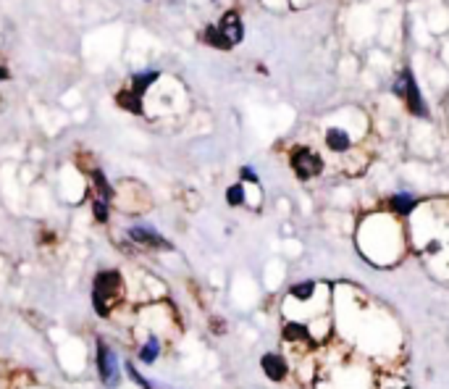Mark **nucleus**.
Instances as JSON below:
<instances>
[{"label": "nucleus", "instance_id": "nucleus-1", "mask_svg": "<svg viewBox=\"0 0 449 389\" xmlns=\"http://www.w3.org/2000/svg\"><path fill=\"white\" fill-rule=\"evenodd\" d=\"M358 248L373 266H394L410 250L408 224L386 208L368 213L358 227Z\"/></svg>", "mask_w": 449, "mask_h": 389}, {"label": "nucleus", "instance_id": "nucleus-2", "mask_svg": "<svg viewBox=\"0 0 449 389\" xmlns=\"http://www.w3.org/2000/svg\"><path fill=\"white\" fill-rule=\"evenodd\" d=\"M365 134H368V116L363 110L347 108L337 110V119L326 121V127L320 132V142L331 158H341L360 148V140H365Z\"/></svg>", "mask_w": 449, "mask_h": 389}, {"label": "nucleus", "instance_id": "nucleus-3", "mask_svg": "<svg viewBox=\"0 0 449 389\" xmlns=\"http://www.w3.org/2000/svg\"><path fill=\"white\" fill-rule=\"evenodd\" d=\"M126 279L119 269H100L92 276V310L98 319H110L113 310L124 302Z\"/></svg>", "mask_w": 449, "mask_h": 389}, {"label": "nucleus", "instance_id": "nucleus-4", "mask_svg": "<svg viewBox=\"0 0 449 389\" xmlns=\"http://www.w3.org/2000/svg\"><path fill=\"white\" fill-rule=\"evenodd\" d=\"M391 92H394V98L402 100V106L415 119H429V103L423 98V90H420L418 79H415V71L410 66H402L397 71V77L391 82Z\"/></svg>", "mask_w": 449, "mask_h": 389}, {"label": "nucleus", "instance_id": "nucleus-5", "mask_svg": "<svg viewBox=\"0 0 449 389\" xmlns=\"http://www.w3.org/2000/svg\"><path fill=\"white\" fill-rule=\"evenodd\" d=\"M289 169L299 181L318 179L326 171V155L320 150L310 148V145H294L289 150Z\"/></svg>", "mask_w": 449, "mask_h": 389}, {"label": "nucleus", "instance_id": "nucleus-6", "mask_svg": "<svg viewBox=\"0 0 449 389\" xmlns=\"http://www.w3.org/2000/svg\"><path fill=\"white\" fill-rule=\"evenodd\" d=\"M95 369H98V379L105 389H119L121 387V363L119 352L110 347V342L105 337L95 340Z\"/></svg>", "mask_w": 449, "mask_h": 389}, {"label": "nucleus", "instance_id": "nucleus-7", "mask_svg": "<svg viewBox=\"0 0 449 389\" xmlns=\"http://www.w3.org/2000/svg\"><path fill=\"white\" fill-rule=\"evenodd\" d=\"M126 240L140 250H174V245L150 224H129L126 227Z\"/></svg>", "mask_w": 449, "mask_h": 389}, {"label": "nucleus", "instance_id": "nucleus-8", "mask_svg": "<svg viewBox=\"0 0 449 389\" xmlns=\"http://www.w3.org/2000/svg\"><path fill=\"white\" fill-rule=\"evenodd\" d=\"M163 79V71L158 66H148V69H140V71H131L129 74V82H126V87L134 90L140 98L148 100V95L152 92V87Z\"/></svg>", "mask_w": 449, "mask_h": 389}, {"label": "nucleus", "instance_id": "nucleus-9", "mask_svg": "<svg viewBox=\"0 0 449 389\" xmlns=\"http://www.w3.org/2000/svg\"><path fill=\"white\" fill-rule=\"evenodd\" d=\"M418 205H420V198L412 195V192H394V195H389L386 203H384V208L389 210V213H394V216H399V219H405V221L412 216V210L418 208Z\"/></svg>", "mask_w": 449, "mask_h": 389}, {"label": "nucleus", "instance_id": "nucleus-10", "mask_svg": "<svg viewBox=\"0 0 449 389\" xmlns=\"http://www.w3.org/2000/svg\"><path fill=\"white\" fill-rule=\"evenodd\" d=\"M260 369L266 374V379L271 381H284L289 376V360L284 352H266L260 358Z\"/></svg>", "mask_w": 449, "mask_h": 389}, {"label": "nucleus", "instance_id": "nucleus-11", "mask_svg": "<svg viewBox=\"0 0 449 389\" xmlns=\"http://www.w3.org/2000/svg\"><path fill=\"white\" fill-rule=\"evenodd\" d=\"M160 355H163V340H160V334L155 329H148L145 340L137 347V360L142 366H155Z\"/></svg>", "mask_w": 449, "mask_h": 389}, {"label": "nucleus", "instance_id": "nucleus-12", "mask_svg": "<svg viewBox=\"0 0 449 389\" xmlns=\"http://www.w3.org/2000/svg\"><path fill=\"white\" fill-rule=\"evenodd\" d=\"M219 27L226 32V37L231 40V45H234V48L245 42V21H242L240 11H237V8L223 11V13H221V19H219Z\"/></svg>", "mask_w": 449, "mask_h": 389}, {"label": "nucleus", "instance_id": "nucleus-13", "mask_svg": "<svg viewBox=\"0 0 449 389\" xmlns=\"http://www.w3.org/2000/svg\"><path fill=\"white\" fill-rule=\"evenodd\" d=\"M281 340L287 342V345H310L313 337H310L308 321L287 319L284 321V326H281Z\"/></svg>", "mask_w": 449, "mask_h": 389}, {"label": "nucleus", "instance_id": "nucleus-14", "mask_svg": "<svg viewBox=\"0 0 449 389\" xmlns=\"http://www.w3.org/2000/svg\"><path fill=\"white\" fill-rule=\"evenodd\" d=\"M116 106H119L124 113H131V116H145V98H140L134 90H129V87H121L119 92H116Z\"/></svg>", "mask_w": 449, "mask_h": 389}, {"label": "nucleus", "instance_id": "nucleus-15", "mask_svg": "<svg viewBox=\"0 0 449 389\" xmlns=\"http://www.w3.org/2000/svg\"><path fill=\"white\" fill-rule=\"evenodd\" d=\"M202 42H205L208 48H213V50H221V53H229V50H234L231 40L226 37V32L221 30L219 24H208V27L202 30Z\"/></svg>", "mask_w": 449, "mask_h": 389}, {"label": "nucleus", "instance_id": "nucleus-16", "mask_svg": "<svg viewBox=\"0 0 449 389\" xmlns=\"http://www.w3.org/2000/svg\"><path fill=\"white\" fill-rule=\"evenodd\" d=\"M320 295V284L313 279L305 281H294L289 287V300L292 302H313V300Z\"/></svg>", "mask_w": 449, "mask_h": 389}, {"label": "nucleus", "instance_id": "nucleus-17", "mask_svg": "<svg viewBox=\"0 0 449 389\" xmlns=\"http://www.w3.org/2000/svg\"><path fill=\"white\" fill-rule=\"evenodd\" d=\"M223 198H226V205H229V208H242V205H247V184H245V181H234V184L226 187Z\"/></svg>", "mask_w": 449, "mask_h": 389}, {"label": "nucleus", "instance_id": "nucleus-18", "mask_svg": "<svg viewBox=\"0 0 449 389\" xmlns=\"http://www.w3.org/2000/svg\"><path fill=\"white\" fill-rule=\"evenodd\" d=\"M90 210H92V219H95V224H110V210H113V203L110 200H103V198H95L92 195L90 200Z\"/></svg>", "mask_w": 449, "mask_h": 389}, {"label": "nucleus", "instance_id": "nucleus-19", "mask_svg": "<svg viewBox=\"0 0 449 389\" xmlns=\"http://www.w3.org/2000/svg\"><path fill=\"white\" fill-rule=\"evenodd\" d=\"M124 369H126V374H129V379L134 381V384H137L140 389H152V387H150V381L145 379V376H142L140 371H137V366H134L131 360H124Z\"/></svg>", "mask_w": 449, "mask_h": 389}, {"label": "nucleus", "instance_id": "nucleus-20", "mask_svg": "<svg viewBox=\"0 0 449 389\" xmlns=\"http://www.w3.org/2000/svg\"><path fill=\"white\" fill-rule=\"evenodd\" d=\"M240 181H245V184H260L258 171L252 169V166H240Z\"/></svg>", "mask_w": 449, "mask_h": 389}, {"label": "nucleus", "instance_id": "nucleus-21", "mask_svg": "<svg viewBox=\"0 0 449 389\" xmlns=\"http://www.w3.org/2000/svg\"><path fill=\"white\" fill-rule=\"evenodd\" d=\"M210 331H213V334H226V321L223 319H216V316H213V319H210Z\"/></svg>", "mask_w": 449, "mask_h": 389}, {"label": "nucleus", "instance_id": "nucleus-22", "mask_svg": "<svg viewBox=\"0 0 449 389\" xmlns=\"http://www.w3.org/2000/svg\"><path fill=\"white\" fill-rule=\"evenodd\" d=\"M13 79V74H11V69L0 60V82H11Z\"/></svg>", "mask_w": 449, "mask_h": 389}, {"label": "nucleus", "instance_id": "nucleus-23", "mask_svg": "<svg viewBox=\"0 0 449 389\" xmlns=\"http://www.w3.org/2000/svg\"><path fill=\"white\" fill-rule=\"evenodd\" d=\"M292 6H297V3H310V0H289Z\"/></svg>", "mask_w": 449, "mask_h": 389}, {"label": "nucleus", "instance_id": "nucleus-24", "mask_svg": "<svg viewBox=\"0 0 449 389\" xmlns=\"http://www.w3.org/2000/svg\"><path fill=\"white\" fill-rule=\"evenodd\" d=\"M210 3H219V0H210Z\"/></svg>", "mask_w": 449, "mask_h": 389}, {"label": "nucleus", "instance_id": "nucleus-25", "mask_svg": "<svg viewBox=\"0 0 449 389\" xmlns=\"http://www.w3.org/2000/svg\"><path fill=\"white\" fill-rule=\"evenodd\" d=\"M145 3H152V0H145Z\"/></svg>", "mask_w": 449, "mask_h": 389}]
</instances>
